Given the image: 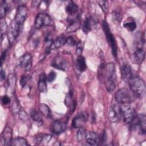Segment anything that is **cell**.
<instances>
[{
    "instance_id": "6da1fadb",
    "label": "cell",
    "mask_w": 146,
    "mask_h": 146,
    "mask_svg": "<svg viewBox=\"0 0 146 146\" xmlns=\"http://www.w3.org/2000/svg\"><path fill=\"white\" fill-rule=\"evenodd\" d=\"M99 78L104 82L106 88L108 92H112L116 87V76L115 73V66L113 63L104 64L102 62L99 68Z\"/></svg>"
},
{
    "instance_id": "7a4b0ae2",
    "label": "cell",
    "mask_w": 146,
    "mask_h": 146,
    "mask_svg": "<svg viewBox=\"0 0 146 146\" xmlns=\"http://www.w3.org/2000/svg\"><path fill=\"white\" fill-rule=\"evenodd\" d=\"M130 91L135 98H142L145 93L144 81L139 77L132 76L128 81Z\"/></svg>"
},
{
    "instance_id": "3957f363",
    "label": "cell",
    "mask_w": 146,
    "mask_h": 146,
    "mask_svg": "<svg viewBox=\"0 0 146 146\" xmlns=\"http://www.w3.org/2000/svg\"><path fill=\"white\" fill-rule=\"evenodd\" d=\"M135 98L132 92L125 88L119 89L115 95L116 102L120 104H129L133 102Z\"/></svg>"
},
{
    "instance_id": "277c9868",
    "label": "cell",
    "mask_w": 146,
    "mask_h": 146,
    "mask_svg": "<svg viewBox=\"0 0 146 146\" xmlns=\"http://www.w3.org/2000/svg\"><path fill=\"white\" fill-rule=\"evenodd\" d=\"M102 27H103L104 32L106 34V38L108 40V42L111 46L112 55L114 57L116 58L117 56V44H116L115 38L113 35L112 34L110 28L106 21H103Z\"/></svg>"
},
{
    "instance_id": "5b68a950",
    "label": "cell",
    "mask_w": 146,
    "mask_h": 146,
    "mask_svg": "<svg viewBox=\"0 0 146 146\" xmlns=\"http://www.w3.org/2000/svg\"><path fill=\"white\" fill-rule=\"evenodd\" d=\"M121 118L126 124H131L135 116L134 110L129 104H121L120 106Z\"/></svg>"
},
{
    "instance_id": "8992f818",
    "label": "cell",
    "mask_w": 146,
    "mask_h": 146,
    "mask_svg": "<svg viewBox=\"0 0 146 146\" xmlns=\"http://www.w3.org/2000/svg\"><path fill=\"white\" fill-rule=\"evenodd\" d=\"M108 120L112 123L119 121L120 119H121L120 106H118L116 104H112L108 111Z\"/></svg>"
},
{
    "instance_id": "52a82bcc",
    "label": "cell",
    "mask_w": 146,
    "mask_h": 146,
    "mask_svg": "<svg viewBox=\"0 0 146 146\" xmlns=\"http://www.w3.org/2000/svg\"><path fill=\"white\" fill-rule=\"evenodd\" d=\"M51 23V18L46 13H39L35 20V26L38 29L42 28L44 26H49Z\"/></svg>"
},
{
    "instance_id": "ba28073f",
    "label": "cell",
    "mask_w": 146,
    "mask_h": 146,
    "mask_svg": "<svg viewBox=\"0 0 146 146\" xmlns=\"http://www.w3.org/2000/svg\"><path fill=\"white\" fill-rule=\"evenodd\" d=\"M131 124L133 127L138 126L140 128V132L142 134L145 133L146 116L144 113L135 115Z\"/></svg>"
},
{
    "instance_id": "9c48e42d",
    "label": "cell",
    "mask_w": 146,
    "mask_h": 146,
    "mask_svg": "<svg viewBox=\"0 0 146 146\" xmlns=\"http://www.w3.org/2000/svg\"><path fill=\"white\" fill-rule=\"evenodd\" d=\"M21 26L16 22L14 19L11 21L8 30V38L10 42H14V40L18 36Z\"/></svg>"
},
{
    "instance_id": "30bf717a",
    "label": "cell",
    "mask_w": 146,
    "mask_h": 146,
    "mask_svg": "<svg viewBox=\"0 0 146 146\" xmlns=\"http://www.w3.org/2000/svg\"><path fill=\"white\" fill-rule=\"evenodd\" d=\"M27 8L25 5H19L17 10L15 19L16 22L22 26L24 23L27 15Z\"/></svg>"
},
{
    "instance_id": "8fae6325",
    "label": "cell",
    "mask_w": 146,
    "mask_h": 146,
    "mask_svg": "<svg viewBox=\"0 0 146 146\" xmlns=\"http://www.w3.org/2000/svg\"><path fill=\"white\" fill-rule=\"evenodd\" d=\"M87 119V113L86 112H81L72 120V125L75 128H79L83 127Z\"/></svg>"
},
{
    "instance_id": "7c38bea8",
    "label": "cell",
    "mask_w": 146,
    "mask_h": 146,
    "mask_svg": "<svg viewBox=\"0 0 146 146\" xmlns=\"http://www.w3.org/2000/svg\"><path fill=\"white\" fill-rule=\"evenodd\" d=\"M13 140L12 137V129L11 128L7 126L6 127L1 135V141L3 145H11V142Z\"/></svg>"
},
{
    "instance_id": "4fadbf2b",
    "label": "cell",
    "mask_w": 146,
    "mask_h": 146,
    "mask_svg": "<svg viewBox=\"0 0 146 146\" xmlns=\"http://www.w3.org/2000/svg\"><path fill=\"white\" fill-rule=\"evenodd\" d=\"M145 58V52L143 48H138L132 54L131 60L135 64H140Z\"/></svg>"
},
{
    "instance_id": "5bb4252c",
    "label": "cell",
    "mask_w": 146,
    "mask_h": 146,
    "mask_svg": "<svg viewBox=\"0 0 146 146\" xmlns=\"http://www.w3.org/2000/svg\"><path fill=\"white\" fill-rule=\"evenodd\" d=\"M32 63V57L30 54L26 53L22 55L19 59V65L25 68L26 71L30 70Z\"/></svg>"
},
{
    "instance_id": "9a60e30c",
    "label": "cell",
    "mask_w": 146,
    "mask_h": 146,
    "mask_svg": "<svg viewBox=\"0 0 146 146\" xmlns=\"http://www.w3.org/2000/svg\"><path fill=\"white\" fill-rule=\"evenodd\" d=\"M66 127L65 123L60 120H56L52 124L51 131L54 133L59 135L63 132L66 129Z\"/></svg>"
},
{
    "instance_id": "2e32d148",
    "label": "cell",
    "mask_w": 146,
    "mask_h": 146,
    "mask_svg": "<svg viewBox=\"0 0 146 146\" xmlns=\"http://www.w3.org/2000/svg\"><path fill=\"white\" fill-rule=\"evenodd\" d=\"M121 76L122 79L125 82H128L133 76L131 67L128 64H124L121 67Z\"/></svg>"
},
{
    "instance_id": "e0dca14e",
    "label": "cell",
    "mask_w": 146,
    "mask_h": 146,
    "mask_svg": "<svg viewBox=\"0 0 146 146\" xmlns=\"http://www.w3.org/2000/svg\"><path fill=\"white\" fill-rule=\"evenodd\" d=\"M86 140L87 143L91 145H97L99 142L98 135L93 131H90L87 133Z\"/></svg>"
},
{
    "instance_id": "ac0fdd59",
    "label": "cell",
    "mask_w": 146,
    "mask_h": 146,
    "mask_svg": "<svg viewBox=\"0 0 146 146\" xmlns=\"http://www.w3.org/2000/svg\"><path fill=\"white\" fill-rule=\"evenodd\" d=\"M51 66L56 69L64 71L66 68V62L62 57L57 56L52 60Z\"/></svg>"
},
{
    "instance_id": "d6986e66",
    "label": "cell",
    "mask_w": 146,
    "mask_h": 146,
    "mask_svg": "<svg viewBox=\"0 0 146 146\" xmlns=\"http://www.w3.org/2000/svg\"><path fill=\"white\" fill-rule=\"evenodd\" d=\"M51 135L49 134H39L35 137L34 142L36 144H46L51 140Z\"/></svg>"
},
{
    "instance_id": "ffe728a7",
    "label": "cell",
    "mask_w": 146,
    "mask_h": 146,
    "mask_svg": "<svg viewBox=\"0 0 146 146\" xmlns=\"http://www.w3.org/2000/svg\"><path fill=\"white\" fill-rule=\"evenodd\" d=\"M69 25L67 28L66 31L67 33H72L76 31L80 26L79 19L76 18L75 19H70L68 21Z\"/></svg>"
},
{
    "instance_id": "44dd1931",
    "label": "cell",
    "mask_w": 146,
    "mask_h": 146,
    "mask_svg": "<svg viewBox=\"0 0 146 146\" xmlns=\"http://www.w3.org/2000/svg\"><path fill=\"white\" fill-rule=\"evenodd\" d=\"M47 76L44 74L42 73L40 75L38 83V87L40 92H46L47 91V84H46Z\"/></svg>"
},
{
    "instance_id": "7402d4cb",
    "label": "cell",
    "mask_w": 146,
    "mask_h": 146,
    "mask_svg": "<svg viewBox=\"0 0 146 146\" xmlns=\"http://www.w3.org/2000/svg\"><path fill=\"white\" fill-rule=\"evenodd\" d=\"M76 67L77 69L80 71L83 72L87 68V66L86 64V60L82 56H78V58L76 59Z\"/></svg>"
},
{
    "instance_id": "603a6c76",
    "label": "cell",
    "mask_w": 146,
    "mask_h": 146,
    "mask_svg": "<svg viewBox=\"0 0 146 146\" xmlns=\"http://www.w3.org/2000/svg\"><path fill=\"white\" fill-rule=\"evenodd\" d=\"M123 26L127 30L129 31H133L136 29V24L132 18H128L123 23Z\"/></svg>"
},
{
    "instance_id": "cb8c5ba5",
    "label": "cell",
    "mask_w": 146,
    "mask_h": 146,
    "mask_svg": "<svg viewBox=\"0 0 146 146\" xmlns=\"http://www.w3.org/2000/svg\"><path fill=\"white\" fill-rule=\"evenodd\" d=\"M78 6L73 1L69 2L66 7V12L71 15L75 14L78 11Z\"/></svg>"
},
{
    "instance_id": "d4e9b609",
    "label": "cell",
    "mask_w": 146,
    "mask_h": 146,
    "mask_svg": "<svg viewBox=\"0 0 146 146\" xmlns=\"http://www.w3.org/2000/svg\"><path fill=\"white\" fill-rule=\"evenodd\" d=\"M94 23L95 22L92 19H91V18H87L84 20L82 26V29L84 33L87 34L91 30V27L94 24Z\"/></svg>"
},
{
    "instance_id": "484cf974",
    "label": "cell",
    "mask_w": 146,
    "mask_h": 146,
    "mask_svg": "<svg viewBox=\"0 0 146 146\" xmlns=\"http://www.w3.org/2000/svg\"><path fill=\"white\" fill-rule=\"evenodd\" d=\"M39 109L40 113L47 118H50L52 116L51 112L49 107L45 104L41 103L39 106Z\"/></svg>"
},
{
    "instance_id": "4316f807",
    "label": "cell",
    "mask_w": 146,
    "mask_h": 146,
    "mask_svg": "<svg viewBox=\"0 0 146 146\" xmlns=\"http://www.w3.org/2000/svg\"><path fill=\"white\" fill-rule=\"evenodd\" d=\"M30 115L33 120L35 121L37 124H39V125H42V120L41 117L40 113L35 110H31L30 112Z\"/></svg>"
},
{
    "instance_id": "83f0119b",
    "label": "cell",
    "mask_w": 146,
    "mask_h": 146,
    "mask_svg": "<svg viewBox=\"0 0 146 146\" xmlns=\"http://www.w3.org/2000/svg\"><path fill=\"white\" fill-rule=\"evenodd\" d=\"M29 144L27 140L22 137H18L13 139L11 142V145L15 146H27Z\"/></svg>"
},
{
    "instance_id": "f1b7e54d",
    "label": "cell",
    "mask_w": 146,
    "mask_h": 146,
    "mask_svg": "<svg viewBox=\"0 0 146 146\" xmlns=\"http://www.w3.org/2000/svg\"><path fill=\"white\" fill-rule=\"evenodd\" d=\"M66 38L64 36H59L56 38L55 40H54L52 43L53 48L56 49L62 46L66 43Z\"/></svg>"
},
{
    "instance_id": "f546056e",
    "label": "cell",
    "mask_w": 146,
    "mask_h": 146,
    "mask_svg": "<svg viewBox=\"0 0 146 146\" xmlns=\"http://www.w3.org/2000/svg\"><path fill=\"white\" fill-rule=\"evenodd\" d=\"M53 42L54 40L52 39V36L50 34L46 35L44 38V42L46 45V52L47 54H48L50 52V49L52 46Z\"/></svg>"
},
{
    "instance_id": "4dcf8cb0",
    "label": "cell",
    "mask_w": 146,
    "mask_h": 146,
    "mask_svg": "<svg viewBox=\"0 0 146 146\" xmlns=\"http://www.w3.org/2000/svg\"><path fill=\"white\" fill-rule=\"evenodd\" d=\"M15 82H16V79H15V75L13 74H10L8 77L7 82H8V87L9 88L10 92L11 93H13L14 89L15 86Z\"/></svg>"
},
{
    "instance_id": "1f68e13d",
    "label": "cell",
    "mask_w": 146,
    "mask_h": 146,
    "mask_svg": "<svg viewBox=\"0 0 146 146\" xmlns=\"http://www.w3.org/2000/svg\"><path fill=\"white\" fill-rule=\"evenodd\" d=\"M87 135L86 129L83 127H80L78 128V130L76 133V139L78 141H82L84 139H86V136Z\"/></svg>"
},
{
    "instance_id": "d6a6232c",
    "label": "cell",
    "mask_w": 146,
    "mask_h": 146,
    "mask_svg": "<svg viewBox=\"0 0 146 146\" xmlns=\"http://www.w3.org/2000/svg\"><path fill=\"white\" fill-rule=\"evenodd\" d=\"M9 9V5L6 3V1H1V6H0V18L1 19H3V18L5 16L6 13L7 12Z\"/></svg>"
},
{
    "instance_id": "836d02e7",
    "label": "cell",
    "mask_w": 146,
    "mask_h": 146,
    "mask_svg": "<svg viewBox=\"0 0 146 146\" xmlns=\"http://www.w3.org/2000/svg\"><path fill=\"white\" fill-rule=\"evenodd\" d=\"M7 29V25L5 20L1 19V39H3V36L5 35V33H6Z\"/></svg>"
},
{
    "instance_id": "e575fe53",
    "label": "cell",
    "mask_w": 146,
    "mask_h": 146,
    "mask_svg": "<svg viewBox=\"0 0 146 146\" xmlns=\"http://www.w3.org/2000/svg\"><path fill=\"white\" fill-rule=\"evenodd\" d=\"M99 6L101 7L102 11L104 13H107L108 10V4L106 1H100L98 2Z\"/></svg>"
},
{
    "instance_id": "d590c367",
    "label": "cell",
    "mask_w": 146,
    "mask_h": 146,
    "mask_svg": "<svg viewBox=\"0 0 146 146\" xmlns=\"http://www.w3.org/2000/svg\"><path fill=\"white\" fill-rule=\"evenodd\" d=\"M11 110L13 113H18L21 111L20 110V106L18 104V102L17 100H15L11 107Z\"/></svg>"
},
{
    "instance_id": "8d00e7d4",
    "label": "cell",
    "mask_w": 146,
    "mask_h": 146,
    "mask_svg": "<svg viewBox=\"0 0 146 146\" xmlns=\"http://www.w3.org/2000/svg\"><path fill=\"white\" fill-rule=\"evenodd\" d=\"M84 47V43L82 42H79L76 44V48L75 53L78 56L81 55Z\"/></svg>"
},
{
    "instance_id": "74e56055",
    "label": "cell",
    "mask_w": 146,
    "mask_h": 146,
    "mask_svg": "<svg viewBox=\"0 0 146 146\" xmlns=\"http://www.w3.org/2000/svg\"><path fill=\"white\" fill-rule=\"evenodd\" d=\"M112 17L117 22H120L122 19L121 14L117 11H113L112 12Z\"/></svg>"
},
{
    "instance_id": "f35d334b",
    "label": "cell",
    "mask_w": 146,
    "mask_h": 146,
    "mask_svg": "<svg viewBox=\"0 0 146 146\" xmlns=\"http://www.w3.org/2000/svg\"><path fill=\"white\" fill-rule=\"evenodd\" d=\"M56 76V72L54 71H51L49 72V74L47 76V80L48 82H52L55 80Z\"/></svg>"
},
{
    "instance_id": "ab89813d",
    "label": "cell",
    "mask_w": 146,
    "mask_h": 146,
    "mask_svg": "<svg viewBox=\"0 0 146 146\" xmlns=\"http://www.w3.org/2000/svg\"><path fill=\"white\" fill-rule=\"evenodd\" d=\"M66 44H67L69 46L72 47L75 44V39L72 37V36H69L68 38H66Z\"/></svg>"
},
{
    "instance_id": "60d3db41",
    "label": "cell",
    "mask_w": 146,
    "mask_h": 146,
    "mask_svg": "<svg viewBox=\"0 0 146 146\" xmlns=\"http://www.w3.org/2000/svg\"><path fill=\"white\" fill-rule=\"evenodd\" d=\"M19 117L21 120H23V121H25V120H27V119H28V116L27 115V113H26V112L23 110H21L19 112Z\"/></svg>"
},
{
    "instance_id": "b9f144b4",
    "label": "cell",
    "mask_w": 146,
    "mask_h": 146,
    "mask_svg": "<svg viewBox=\"0 0 146 146\" xmlns=\"http://www.w3.org/2000/svg\"><path fill=\"white\" fill-rule=\"evenodd\" d=\"M1 101H2V103H3L4 105L9 104L11 102L10 99V98H9L7 95H4V96L2 98Z\"/></svg>"
},
{
    "instance_id": "7bdbcfd3",
    "label": "cell",
    "mask_w": 146,
    "mask_h": 146,
    "mask_svg": "<svg viewBox=\"0 0 146 146\" xmlns=\"http://www.w3.org/2000/svg\"><path fill=\"white\" fill-rule=\"evenodd\" d=\"M27 77L25 75H22L20 79V84L22 87L26 86V84H27Z\"/></svg>"
},
{
    "instance_id": "ee69618b",
    "label": "cell",
    "mask_w": 146,
    "mask_h": 146,
    "mask_svg": "<svg viewBox=\"0 0 146 146\" xmlns=\"http://www.w3.org/2000/svg\"><path fill=\"white\" fill-rule=\"evenodd\" d=\"M106 140H107V135H106V131H104V132L102 133V135H101V137H100V139H99V141H100V142L101 143V144H102L105 143L106 141Z\"/></svg>"
},
{
    "instance_id": "f6af8a7d",
    "label": "cell",
    "mask_w": 146,
    "mask_h": 146,
    "mask_svg": "<svg viewBox=\"0 0 146 146\" xmlns=\"http://www.w3.org/2000/svg\"><path fill=\"white\" fill-rule=\"evenodd\" d=\"M6 52H7V50H5L3 51L2 55H1V65H2L4 60H5V58H6Z\"/></svg>"
},
{
    "instance_id": "bcb514c9",
    "label": "cell",
    "mask_w": 146,
    "mask_h": 146,
    "mask_svg": "<svg viewBox=\"0 0 146 146\" xmlns=\"http://www.w3.org/2000/svg\"><path fill=\"white\" fill-rule=\"evenodd\" d=\"M1 79L2 80L5 79V71L2 68L1 70Z\"/></svg>"
}]
</instances>
